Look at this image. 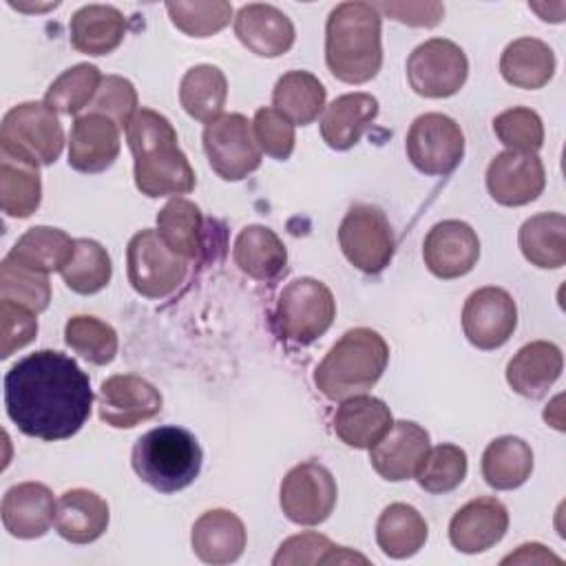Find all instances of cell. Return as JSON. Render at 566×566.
Returning a JSON list of instances; mask_svg holds the SVG:
<instances>
[{
  "label": "cell",
  "mask_w": 566,
  "mask_h": 566,
  "mask_svg": "<svg viewBox=\"0 0 566 566\" xmlns=\"http://www.w3.org/2000/svg\"><path fill=\"white\" fill-rule=\"evenodd\" d=\"M91 407V378L62 352H33L4 374L7 416L29 438L66 440L84 427Z\"/></svg>",
  "instance_id": "1"
},
{
  "label": "cell",
  "mask_w": 566,
  "mask_h": 566,
  "mask_svg": "<svg viewBox=\"0 0 566 566\" xmlns=\"http://www.w3.org/2000/svg\"><path fill=\"white\" fill-rule=\"evenodd\" d=\"M126 139L135 159V186L142 195L150 199L177 197L195 188V170L166 115L139 108L126 126Z\"/></svg>",
  "instance_id": "2"
},
{
  "label": "cell",
  "mask_w": 566,
  "mask_h": 566,
  "mask_svg": "<svg viewBox=\"0 0 566 566\" xmlns=\"http://www.w3.org/2000/svg\"><path fill=\"white\" fill-rule=\"evenodd\" d=\"M325 62L345 84H365L382 66V18L371 2H340L325 22Z\"/></svg>",
  "instance_id": "3"
},
{
  "label": "cell",
  "mask_w": 566,
  "mask_h": 566,
  "mask_svg": "<svg viewBox=\"0 0 566 566\" xmlns=\"http://www.w3.org/2000/svg\"><path fill=\"white\" fill-rule=\"evenodd\" d=\"M389 363V345L371 327L347 329L314 369L316 389L329 400L369 391Z\"/></svg>",
  "instance_id": "4"
},
{
  "label": "cell",
  "mask_w": 566,
  "mask_h": 566,
  "mask_svg": "<svg viewBox=\"0 0 566 566\" xmlns=\"http://www.w3.org/2000/svg\"><path fill=\"white\" fill-rule=\"evenodd\" d=\"M130 464L137 478L155 491L177 493L197 480L203 464V451L188 429L166 424L137 438Z\"/></svg>",
  "instance_id": "5"
},
{
  "label": "cell",
  "mask_w": 566,
  "mask_h": 566,
  "mask_svg": "<svg viewBox=\"0 0 566 566\" xmlns=\"http://www.w3.org/2000/svg\"><path fill=\"white\" fill-rule=\"evenodd\" d=\"M336 318V301L332 290L312 276L290 281L274 307L276 334L294 345H310L323 336Z\"/></svg>",
  "instance_id": "6"
},
{
  "label": "cell",
  "mask_w": 566,
  "mask_h": 566,
  "mask_svg": "<svg viewBox=\"0 0 566 566\" xmlns=\"http://www.w3.org/2000/svg\"><path fill=\"white\" fill-rule=\"evenodd\" d=\"M64 148L62 124L44 102H22L9 108L0 126V153L51 166Z\"/></svg>",
  "instance_id": "7"
},
{
  "label": "cell",
  "mask_w": 566,
  "mask_h": 566,
  "mask_svg": "<svg viewBox=\"0 0 566 566\" xmlns=\"http://www.w3.org/2000/svg\"><path fill=\"white\" fill-rule=\"evenodd\" d=\"M345 259L365 274L382 272L396 252V237L385 212L371 203L352 206L338 226Z\"/></svg>",
  "instance_id": "8"
},
{
  "label": "cell",
  "mask_w": 566,
  "mask_h": 566,
  "mask_svg": "<svg viewBox=\"0 0 566 566\" xmlns=\"http://www.w3.org/2000/svg\"><path fill=\"white\" fill-rule=\"evenodd\" d=\"M126 274L137 294L146 298H166L184 283L188 261L170 252L157 230L144 228L128 241Z\"/></svg>",
  "instance_id": "9"
},
{
  "label": "cell",
  "mask_w": 566,
  "mask_h": 566,
  "mask_svg": "<svg viewBox=\"0 0 566 566\" xmlns=\"http://www.w3.org/2000/svg\"><path fill=\"white\" fill-rule=\"evenodd\" d=\"M203 150L210 168L223 181H241L261 166V148L252 122L241 113H223L203 128Z\"/></svg>",
  "instance_id": "10"
},
{
  "label": "cell",
  "mask_w": 566,
  "mask_h": 566,
  "mask_svg": "<svg viewBox=\"0 0 566 566\" xmlns=\"http://www.w3.org/2000/svg\"><path fill=\"white\" fill-rule=\"evenodd\" d=\"M405 150L416 170L444 177L453 172L464 157V133L453 117L424 113L411 122Z\"/></svg>",
  "instance_id": "11"
},
{
  "label": "cell",
  "mask_w": 566,
  "mask_h": 566,
  "mask_svg": "<svg viewBox=\"0 0 566 566\" xmlns=\"http://www.w3.org/2000/svg\"><path fill=\"white\" fill-rule=\"evenodd\" d=\"M336 497L338 489L332 471L316 460H305L292 467L279 489L283 515L298 526H316L325 522L336 506Z\"/></svg>",
  "instance_id": "12"
},
{
  "label": "cell",
  "mask_w": 566,
  "mask_h": 566,
  "mask_svg": "<svg viewBox=\"0 0 566 566\" xmlns=\"http://www.w3.org/2000/svg\"><path fill=\"white\" fill-rule=\"evenodd\" d=\"M467 75V53L447 38H431L418 44L407 57L409 86L422 97H451L464 86Z\"/></svg>",
  "instance_id": "13"
},
{
  "label": "cell",
  "mask_w": 566,
  "mask_h": 566,
  "mask_svg": "<svg viewBox=\"0 0 566 566\" xmlns=\"http://www.w3.org/2000/svg\"><path fill=\"white\" fill-rule=\"evenodd\" d=\"M517 327V305L513 296L495 285L469 294L462 307V329L467 340L478 349L502 347Z\"/></svg>",
  "instance_id": "14"
},
{
  "label": "cell",
  "mask_w": 566,
  "mask_h": 566,
  "mask_svg": "<svg viewBox=\"0 0 566 566\" xmlns=\"http://www.w3.org/2000/svg\"><path fill=\"white\" fill-rule=\"evenodd\" d=\"M159 389L142 376L115 374L97 389L99 420L113 429H133L161 411Z\"/></svg>",
  "instance_id": "15"
},
{
  "label": "cell",
  "mask_w": 566,
  "mask_h": 566,
  "mask_svg": "<svg viewBox=\"0 0 566 566\" xmlns=\"http://www.w3.org/2000/svg\"><path fill=\"white\" fill-rule=\"evenodd\" d=\"M422 259L427 270L442 279H460L469 274L480 259L478 232L460 219L438 221L424 237Z\"/></svg>",
  "instance_id": "16"
},
{
  "label": "cell",
  "mask_w": 566,
  "mask_h": 566,
  "mask_svg": "<svg viewBox=\"0 0 566 566\" xmlns=\"http://www.w3.org/2000/svg\"><path fill=\"white\" fill-rule=\"evenodd\" d=\"M544 186L546 172L537 153L504 150L486 168V190L500 206H526L542 195Z\"/></svg>",
  "instance_id": "17"
},
{
  "label": "cell",
  "mask_w": 566,
  "mask_h": 566,
  "mask_svg": "<svg viewBox=\"0 0 566 566\" xmlns=\"http://www.w3.org/2000/svg\"><path fill=\"white\" fill-rule=\"evenodd\" d=\"M429 447V433L424 427L411 420H396L369 449V462L382 480L402 482L416 475Z\"/></svg>",
  "instance_id": "18"
},
{
  "label": "cell",
  "mask_w": 566,
  "mask_h": 566,
  "mask_svg": "<svg viewBox=\"0 0 566 566\" xmlns=\"http://www.w3.org/2000/svg\"><path fill=\"white\" fill-rule=\"evenodd\" d=\"M509 528V511L497 497H475L460 506L449 522V539L453 548L478 555L493 548Z\"/></svg>",
  "instance_id": "19"
},
{
  "label": "cell",
  "mask_w": 566,
  "mask_h": 566,
  "mask_svg": "<svg viewBox=\"0 0 566 566\" xmlns=\"http://www.w3.org/2000/svg\"><path fill=\"white\" fill-rule=\"evenodd\" d=\"M122 148L119 126L99 113L75 117L69 133V166L77 172L95 175L113 166Z\"/></svg>",
  "instance_id": "20"
},
{
  "label": "cell",
  "mask_w": 566,
  "mask_h": 566,
  "mask_svg": "<svg viewBox=\"0 0 566 566\" xmlns=\"http://www.w3.org/2000/svg\"><path fill=\"white\" fill-rule=\"evenodd\" d=\"M234 35L259 57H279L294 44L292 20L268 2L243 4L234 15Z\"/></svg>",
  "instance_id": "21"
},
{
  "label": "cell",
  "mask_w": 566,
  "mask_h": 566,
  "mask_svg": "<svg viewBox=\"0 0 566 566\" xmlns=\"http://www.w3.org/2000/svg\"><path fill=\"white\" fill-rule=\"evenodd\" d=\"M55 500L42 482H20L11 486L0 504L2 526L18 539L42 537L55 522Z\"/></svg>",
  "instance_id": "22"
},
{
  "label": "cell",
  "mask_w": 566,
  "mask_h": 566,
  "mask_svg": "<svg viewBox=\"0 0 566 566\" xmlns=\"http://www.w3.org/2000/svg\"><path fill=\"white\" fill-rule=\"evenodd\" d=\"M248 544L241 517L228 509H212L197 517L190 533L192 553L212 566L237 562Z\"/></svg>",
  "instance_id": "23"
},
{
  "label": "cell",
  "mask_w": 566,
  "mask_h": 566,
  "mask_svg": "<svg viewBox=\"0 0 566 566\" xmlns=\"http://www.w3.org/2000/svg\"><path fill=\"white\" fill-rule=\"evenodd\" d=\"M562 349L548 340H533L517 349L506 365L509 387L531 400L544 398L562 376Z\"/></svg>",
  "instance_id": "24"
},
{
  "label": "cell",
  "mask_w": 566,
  "mask_h": 566,
  "mask_svg": "<svg viewBox=\"0 0 566 566\" xmlns=\"http://www.w3.org/2000/svg\"><path fill=\"white\" fill-rule=\"evenodd\" d=\"M106 500L88 489H71L57 497L55 504V531L71 544H91L99 539L108 528Z\"/></svg>",
  "instance_id": "25"
},
{
  "label": "cell",
  "mask_w": 566,
  "mask_h": 566,
  "mask_svg": "<svg viewBox=\"0 0 566 566\" xmlns=\"http://www.w3.org/2000/svg\"><path fill=\"white\" fill-rule=\"evenodd\" d=\"M394 424L385 400L358 394L340 400L334 413V433L354 449H371Z\"/></svg>",
  "instance_id": "26"
},
{
  "label": "cell",
  "mask_w": 566,
  "mask_h": 566,
  "mask_svg": "<svg viewBox=\"0 0 566 566\" xmlns=\"http://www.w3.org/2000/svg\"><path fill=\"white\" fill-rule=\"evenodd\" d=\"M378 117V99L371 93H345L325 106L321 137L334 150H349Z\"/></svg>",
  "instance_id": "27"
},
{
  "label": "cell",
  "mask_w": 566,
  "mask_h": 566,
  "mask_svg": "<svg viewBox=\"0 0 566 566\" xmlns=\"http://www.w3.org/2000/svg\"><path fill=\"white\" fill-rule=\"evenodd\" d=\"M69 31L75 51L95 57L108 55L126 35V18L113 4H84L73 13Z\"/></svg>",
  "instance_id": "28"
},
{
  "label": "cell",
  "mask_w": 566,
  "mask_h": 566,
  "mask_svg": "<svg viewBox=\"0 0 566 566\" xmlns=\"http://www.w3.org/2000/svg\"><path fill=\"white\" fill-rule=\"evenodd\" d=\"M232 259L250 279L274 281L287 265V250L274 230L252 223L237 234Z\"/></svg>",
  "instance_id": "29"
},
{
  "label": "cell",
  "mask_w": 566,
  "mask_h": 566,
  "mask_svg": "<svg viewBox=\"0 0 566 566\" xmlns=\"http://www.w3.org/2000/svg\"><path fill=\"white\" fill-rule=\"evenodd\" d=\"M500 73L515 88H542L555 73V53L537 38H517L502 51Z\"/></svg>",
  "instance_id": "30"
},
{
  "label": "cell",
  "mask_w": 566,
  "mask_h": 566,
  "mask_svg": "<svg viewBox=\"0 0 566 566\" xmlns=\"http://www.w3.org/2000/svg\"><path fill=\"white\" fill-rule=\"evenodd\" d=\"M429 526L418 509L394 502L382 509L376 522V544L391 559L413 557L427 542Z\"/></svg>",
  "instance_id": "31"
},
{
  "label": "cell",
  "mask_w": 566,
  "mask_h": 566,
  "mask_svg": "<svg viewBox=\"0 0 566 566\" xmlns=\"http://www.w3.org/2000/svg\"><path fill=\"white\" fill-rule=\"evenodd\" d=\"M517 243L524 259L542 270H557L566 263V217L562 212H537L528 217Z\"/></svg>",
  "instance_id": "32"
},
{
  "label": "cell",
  "mask_w": 566,
  "mask_h": 566,
  "mask_svg": "<svg viewBox=\"0 0 566 566\" xmlns=\"http://www.w3.org/2000/svg\"><path fill=\"white\" fill-rule=\"evenodd\" d=\"M75 250V239H71L64 230L51 226L29 228L9 250V259L35 270L40 274L62 272L71 261Z\"/></svg>",
  "instance_id": "33"
},
{
  "label": "cell",
  "mask_w": 566,
  "mask_h": 566,
  "mask_svg": "<svg viewBox=\"0 0 566 566\" xmlns=\"http://www.w3.org/2000/svg\"><path fill=\"white\" fill-rule=\"evenodd\" d=\"M533 473V449L517 436L491 440L482 453V478L495 491H513Z\"/></svg>",
  "instance_id": "34"
},
{
  "label": "cell",
  "mask_w": 566,
  "mask_h": 566,
  "mask_svg": "<svg viewBox=\"0 0 566 566\" xmlns=\"http://www.w3.org/2000/svg\"><path fill=\"white\" fill-rule=\"evenodd\" d=\"M327 91L323 82L310 71H287L283 73L272 91V104L281 111L294 126L312 124L325 111Z\"/></svg>",
  "instance_id": "35"
},
{
  "label": "cell",
  "mask_w": 566,
  "mask_h": 566,
  "mask_svg": "<svg viewBox=\"0 0 566 566\" xmlns=\"http://www.w3.org/2000/svg\"><path fill=\"white\" fill-rule=\"evenodd\" d=\"M228 99V80L223 71L214 64L190 66L179 84V102L184 111L203 124H210L223 115Z\"/></svg>",
  "instance_id": "36"
},
{
  "label": "cell",
  "mask_w": 566,
  "mask_h": 566,
  "mask_svg": "<svg viewBox=\"0 0 566 566\" xmlns=\"http://www.w3.org/2000/svg\"><path fill=\"white\" fill-rule=\"evenodd\" d=\"M157 234L177 256L192 261L203 250V217L197 203L184 197L170 199L157 212Z\"/></svg>",
  "instance_id": "37"
},
{
  "label": "cell",
  "mask_w": 566,
  "mask_h": 566,
  "mask_svg": "<svg viewBox=\"0 0 566 566\" xmlns=\"http://www.w3.org/2000/svg\"><path fill=\"white\" fill-rule=\"evenodd\" d=\"M40 166L0 153V208L13 219L31 217L42 201Z\"/></svg>",
  "instance_id": "38"
},
{
  "label": "cell",
  "mask_w": 566,
  "mask_h": 566,
  "mask_svg": "<svg viewBox=\"0 0 566 566\" xmlns=\"http://www.w3.org/2000/svg\"><path fill=\"white\" fill-rule=\"evenodd\" d=\"M369 564V559L360 553H352L347 546H336L329 537L305 531L287 537L276 555L272 557L274 566H314V564Z\"/></svg>",
  "instance_id": "39"
},
{
  "label": "cell",
  "mask_w": 566,
  "mask_h": 566,
  "mask_svg": "<svg viewBox=\"0 0 566 566\" xmlns=\"http://www.w3.org/2000/svg\"><path fill=\"white\" fill-rule=\"evenodd\" d=\"M102 73L95 64L82 62L62 71L44 93V104L62 115H77L82 108H88L99 84Z\"/></svg>",
  "instance_id": "40"
},
{
  "label": "cell",
  "mask_w": 566,
  "mask_h": 566,
  "mask_svg": "<svg viewBox=\"0 0 566 566\" xmlns=\"http://www.w3.org/2000/svg\"><path fill=\"white\" fill-rule=\"evenodd\" d=\"M66 287L75 294H97L113 276V263L106 248L93 239H75L71 261L60 272Z\"/></svg>",
  "instance_id": "41"
},
{
  "label": "cell",
  "mask_w": 566,
  "mask_h": 566,
  "mask_svg": "<svg viewBox=\"0 0 566 566\" xmlns=\"http://www.w3.org/2000/svg\"><path fill=\"white\" fill-rule=\"evenodd\" d=\"M66 345L93 365H108L117 356V332L97 316L77 314L64 325Z\"/></svg>",
  "instance_id": "42"
},
{
  "label": "cell",
  "mask_w": 566,
  "mask_h": 566,
  "mask_svg": "<svg viewBox=\"0 0 566 566\" xmlns=\"http://www.w3.org/2000/svg\"><path fill=\"white\" fill-rule=\"evenodd\" d=\"M467 451L458 444L442 442L438 447H429L413 478L418 480L420 489L440 495L458 489L467 478Z\"/></svg>",
  "instance_id": "43"
},
{
  "label": "cell",
  "mask_w": 566,
  "mask_h": 566,
  "mask_svg": "<svg viewBox=\"0 0 566 566\" xmlns=\"http://www.w3.org/2000/svg\"><path fill=\"white\" fill-rule=\"evenodd\" d=\"M170 22L190 38H210L226 29L232 18V4L226 0L166 2Z\"/></svg>",
  "instance_id": "44"
},
{
  "label": "cell",
  "mask_w": 566,
  "mask_h": 566,
  "mask_svg": "<svg viewBox=\"0 0 566 566\" xmlns=\"http://www.w3.org/2000/svg\"><path fill=\"white\" fill-rule=\"evenodd\" d=\"M0 298L15 301L40 314L51 303L49 274H40L4 256L0 263Z\"/></svg>",
  "instance_id": "45"
},
{
  "label": "cell",
  "mask_w": 566,
  "mask_h": 566,
  "mask_svg": "<svg viewBox=\"0 0 566 566\" xmlns=\"http://www.w3.org/2000/svg\"><path fill=\"white\" fill-rule=\"evenodd\" d=\"M493 133L513 153H537L544 146L542 117L528 106H513L495 115Z\"/></svg>",
  "instance_id": "46"
},
{
  "label": "cell",
  "mask_w": 566,
  "mask_h": 566,
  "mask_svg": "<svg viewBox=\"0 0 566 566\" xmlns=\"http://www.w3.org/2000/svg\"><path fill=\"white\" fill-rule=\"evenodd\" d=\"M88 113L106 115L119 128H126L137 113V91L133 82L122 75H104Z\"/></svg>",
  "instance_id": "47"
},
{
  "label": "cell",
  "mask_w": 566,
  "mask_h": 566,
  "mask_svg": "<svg viewBox=\"0 0 566 566\" xmlns=\"http://www.w3.org/2000/svg\"><path fill=\"white\" fill-rule=\"evenodd\" d=\"M252 133L261 153L285 161L294 153V124L274 106H261L252 119Z\"/></svg>",
  "instance_id": "48"
},
{
  "label": "cell",
  "mask_w": 566,
  "mask_h": 566,
  "mask_svg": "<svg viewBox=\"0 0 566 566\" xmlns=\"http://www.w3.org/2000/svg\"><path fill=\"white\" fill-rule=\"evenodd\" d=\"M38 334L35 312L9 298H0V358L27 347Z\"/></svg>",
  "instance_id": "49"
},
{
  "label": "cell",
  "mask_w": 566,
  "mask_h": 566,
  "mask_svg": "<svg viewBox=\"0 0 566 566\" xmlns=\"http://www.w3.org/2000/svg\"><path fill=\"white\" fill-rule=\"evenodd\" d=\"M378 11L389 15L396 22L407 27H436L444 15L442 2H378L374 4Z\"/></svg>",
  "instance_id": "50"
},
{
  "label": "cell",
  "mask_w": 566,
  "mask_h": 566,
  "mask_svg": "<svg viewBox=\"0 0 566 566\" xmlns=\"http://www.w3.org/2000/svg\"><path fill=\"white\" fill-rule=\"evenodd\" d=\"M562 564V557H557L555 553H551L546 546L537 544V542H531V544H522L517 546L515 553L506 555L502 559V564Z\"/></svg>",
  "instance_id": "51"
},
{
  "label": "cell",
  "mask_w": 566,
  "mask_h": 566,
  "mask_svg": "<svg viewBox=\"0 0 566 566\" xmlns=\"http://www.w3.org/2000/svg\"><path fill=\"white\" fill-rule=\"evenodd\" d=\"M528 7L544 20V22H562L564 13H566V4L564 2H528Z\"/></svg>",
  "instance_id": "52"
},
{
  "label": "cell",
  "mask_w": 566,
  "mask_h": 566,
  "mask_svg": "<svg viewBox=\"0 0 566 566\" xmlns=\"http://www.w3.org/2000/svg\"><path fill=\"white\" fill-rule=\"evenodd\" d=\"M11 7L15 9H22V11H46V9H55L60 2H49V4H22V2H9Z\"/></svg>",
  "instance_id": "53"
}]
</instances>
